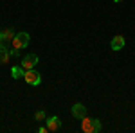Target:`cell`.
I'll return each mask as SVG.
<instances>
[{"instance_id":"10","label":"cell","mask_w":135,"mask_h":133,"mask_svg":"<svg viewBox=\"0 0 135 133\" xmlns=\"http://www.w3.org/2000/svg\"><path fill=\"white\" fill-rule=\"evenodd\" d=\"M23 74H25V68H23V67H18V65H16V67H11V77H13V79H20V77H23Z\"/></svg>"},{"instance_id":"8","label":"cell","mask_w":135,"mask_h":133,"mask_svg":"<svg viewBox=\"0 0 135 133\" xmlns=\"http://www.w3.org/2000/svg\"><path fill=\"white\" fill-rule=\"evenodd\" d=\"M15 29L13 27H7V29H2L0 31V43H7V41H11L13 38H15Z\"/></svg>"},{"instance_id":"11","label":"cell","mask_w":135,"mask_h":133,"mask_svg":"<svg viewBox=\"0 0 135 133\" xmlns=\"http://www.w3.org/2000/svg\"><path fill=\"white\" fill-rule=\"evenodd\" d=\"M34 119H36V121H45V119H47V115H45L43 110H38V112L34 113Z\"/></svg>"},{"instance_id":"3","label":"cell","mask_w":135,"mask_h":133,"mask_svg":"<svg viewBox=\"0 0 135 133\" xmlns=\"http://www.w3.org/2000/svg\"><path fill=\"white\" fill-rule=\"evenodd\" d=\"M23 79L29 83V85H32V86H38V85L42 83V74H40V72H36L34 68H31V70H25Z\"/></svg>"},{"instance_id":"9","label":"cell","mask_w":135,"mask_h":133,"mask_svg":"<svg viewBox=\"0 0 135 133\" xmlns=\"http://www.w3.org/2000/svg\"><path fill=\"white\" fill-rule=\"evenodd\" d=\"M124 43H126V40L121 34H117V36H114L112 41H110V49H112V51H121V49L124 47Z\"/></svg>"},{"instance_id":"4","label":"cell","mask_w":135,"mask_h":133,"mask_svg":"<svg viewBox=\"0 0 135 133\" xmlns=\"http://www.w3.org/2000/svg\"><path fill=\"white\" fill-rule=\"evenodd\" d=\"M36 63H38V56L36 54H27V56H23V60H22V67L25 68V70H31L36 67Z\"/></svg>"},{"instance_id":"14","label":"cell","mask_w":135,"mask_h":133,"mask_svg":"<svg viewBox=\"0 0 135 133\" xmlns=\"http://www.w3.org/2000/svg\"><path fill=\"white\" fill-rule=\"evenodd\" d=\"M114 2H123V0H114Z\"/></svg>"},{"instance_id":"1","label":"cell","mask_w":135,"mask_h":133,"mask_svg":"<svg viewBox=\"0 0 135 133\" xmlns=\"http://www.w3.org/2000/svg\"><path fill=\"white\" fill-rule=\"evenodd\" d=\"M103 130V124L99 119H90V117H83L81 119V131L85 133H99Z\"/></svg>"},{"instance_id":"13","label":"cell","mask_w":135,"mask_h":133,"mask_svg":"<svg viewBox=\"0 0 135 133\" xmlns=\"http://www.w3.org/2000/svg\"><path fill=\"white\" fill-rule=\"evenodd\" d=\"M47 131H49L47 126H40V128H38V133H47Z\"/></svg>"},{"instance_id":"5","label":"cell","mask_w":135,"mask_h":133,"mask_svg":"<svg viewBox=\"0 0 135 133\" xmlns=\"http://www.w3.org/2000/svg\"><path fill=\"white\" fill-rule=\"evenodd\" d=\"M45 122H47V130H49V131H58V130L61 128V121H60L58 115H52L49 119H45Z\"/></svg>"},{"instance_id":"7","label":"cell","mask_w":135,"mask_h":133,"mask_svg":"<svg viewBox=\"0 0 135 133\" xmlns=\"http://www.w3.org/2000/svg\"><path fill=\"white\" fill-rule=\"evenodd\" d=\"M11 58V49H7V43H0V65L9 63Z\"/></svg>"},{"instance_id":"12","label":"cell","mask_w":135,"mask_h":133,"mask_svg":"<svg viewBox=\"0 0 135 133\" xmlns=\"http://www.w3.org/2000/svg\"><path fill=\"white\" fill-rule=\"evenodd\" d=\"M11 56H13V58L20 56V49H15V47H13V49H11Z\"/></svg>"},{"instance_id":"2","label":"cell","mask_w":135,"mask_h":133,"mask_svg":"<svg viewBox=\"0 0 135 133\" xmlns=\"http://www.w3.org/2000/svg\"><path fill=\"white\" fill-rule=\"evenodd\" d=\"M11 41H13L15 49H25L29 45V41H31V36H29V32H16Z\"/></svg>"},{"instance_id":"6","label":"cell","mask_w":135,"mask_h":133,"mask_svg":"<svg viewBox=\"0 0 135 133\" xmlns=\"http://www.w3.org/2000/svg\"><path fill=\"white\" fill-rule=\"evenodd\" d=\"M72 115L78 119V121H81L83 117H86V106L81 104V102H76L72 106Z\"/></svg>"}]
</instances>
